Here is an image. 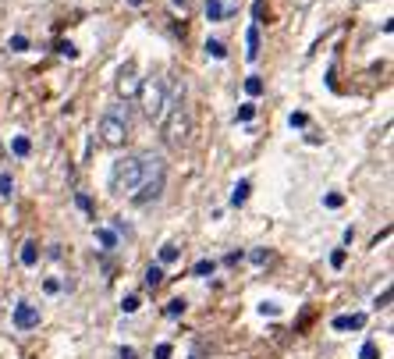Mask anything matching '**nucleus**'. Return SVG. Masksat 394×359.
I'll list each match as a JSON object with an SVG mask.
<instances>
[{
  "label": "nucleus",
  "mask_w": 394,
  "mask_h": 359,
  "mask_svg": "<svg viewBox=\"0 0 394 359\" xmlns=\"http://www.w3.org/2000/svg\"><path fill=\"white\" fill-rule=\"evenodd\" d=\"M8 50H15V54H26V50H29V40H26V36H11V40H8Z\"/></svg>",
  "instance_id": "obj_20"
},
{
  "label": "nucleus",
  "mask_w": 394,
  "mask_h": 359,
  "mask_svg": "<svg viewBox=\"0 0 394 359\" xmlns=\"http://www.w3.org/2000/svg\"><path fill=\"white\" fill-rule=\"evenodd\" d=\"M15 327H18V331H33V327H40V309L29 306V302H18V306H15Z\"/></svg>",
  "instance_id": "obj_6"
},
{
  "label": "nucleus",
  "mask_w": 394,
  "mask_h": 359,
  "mask_svg": "<svg viewBox=\"0 0 394 359\" xmlns=\"http://www.w3.org/2000/svg\"><path fill=\"white\" fill-rule=\"evenodd\" d=\"M121 309H125V313H139V295H128V299L121 302Z\"/></svg>",
  "instance_id": "obj_27"
},
{
  "label": "nucleus",
  "mask_w": 394,
  "mask_h": 359,
  "mask_svg": "<svg viewBox=\"0 0 394 359\" xmlns=\"http://www.w3.org/2000/svg\"><path fill=\"white\" fill-rule=\"evenodd\" d=\"M121 359H139V352L135 348H121Z\"/></svg>",
  "instance_id": "obj_35"
},
{
  "label": "nucleus",
  "mask_w": 394,
  "mask_h": 359,
  "mask_svg": "<svg viewBox=\"0 0 394 359\" xmlns=\"http://www.w3.org/2000/svg\"><path fill=\"white\" fill-rule=\"evenodd\" d=\"M57 54H61V57H72V61L79 57V50H75V43H61V47H57Z\"/></svg>",
  "instance_id": "obj_26"
},
{
  "label": "nucleus",
  "mask_w": 394,
  "mask_h": 359,
  "mask_svg": "<svg viewBox=\"0 0 394 359\" xmlns=\"http://www.w3.org/2000/svg\"><path fill=\"white\" fill-rule=\"evenodd\" d=\"M245 47H249V50H245V57H249V61H256V57H259V26H256V22H252V26H249V33H245Z\"/></svg>",
  "instance_id": "obj_9"
},
{
  "label": "nucleus",
  "mask_w": 394,
  "mask_h": 359,
  "mask_svg": "<svg viewBox=\"0 0 394 359\" xmlns=\"http://www.w3.org/2000/svg\"><path fill=\"white\" fill-rule=\"evenodd\" d=\"M252 118H256V107H252V104H242V107H238V121H252Z\"/></svg>",
  "instance_id": "obj_24"
},
{
  "label": "nucleus",
  "mask_w": 394,
  "mask_h": 359,
  "mask_svg": "<svg viewBox=\"0 0 394 359\" xmlns=\"http://www.w3.org/2000/svg\"><path fill=\"white\" fill-rule=\"evenodd\" d=\"M185 306H188V302H185V299H171V302H167V309H164V313H167V316H181V313H185Z\"/></svg>",
  "instance_id": "obj_22"
},
{
  "label": "nucleus",
  "mask_w": 394,
  "mask_h": 359,
  "mask_svg": "<svg viewBox=\"0 0 394 359\" xmlns=\"http://www.w3.org/2000/svg\"><path fill=\"white\" fill-rule=\"evenodd\" d=\"M259 313H263V316H277V313H281V309H277V306H274V302H263V306H259Z\"/></svg>",
  "instance_id": "obj_30"
},
{
  "label": "nucleus",
  "mask_w": 394,
  "mask_h": 359,
  "mask_svg": "<svg viewBox=\"0 0 394 359\" xmlns=\"http://www.w3.org/2000/svg\"><path fill=\"white\" fill-rule=\"evenodd\" d=\"M164 175V160L157 153H125L121 160H114L111 167V192L118 196H135L150 178Z\"/></svg>",
  "instance_id": "obj_1"
},
{
  "label": "nucleus",
  "mask_w": 394,
  "mask_h": 359,
  "mask_svg": "<svg viewBox=\"0 0 394 359\" xmlns=\"http://www.w3.org/2000/svg\"><path fill=\"white\" fill-rule=\"evenodd\" d=\"M249 192H252V182H245V178H242V182L231 189V206H242V203L249 199Z\"/></svg>",
  "instance_id": "obj_10"
},
{
  "label": "nucleus",
  "mask_w": 394,
  "mask_h": 359,
  "mask_svg": "<svg viewBox=\"0 0 394 359\" xmlns=\"http://www.w3.org/2000/svg\"><path fill=\"white\" fill-rule=\"evenodd\" d=\"M171 4H174V8H181V11H185V8H188V0H171Z\"/></svg>",
  "instance_id": "obj_36"
},
{
  "label": "nucleus",
  "mask_w": 394,
  "mask_h": 359,
  "mask_svg": "<svg viewBox=\"0 0 394 359\" xmlns=\"http://www.w3.org/2000/svg\"><path fill=\"white\" fill-rule=\"evenodd\" d=\"M245 93H249V96H259V93H263V79H259V75H249V79H245Z\"/></svg>",
  "instance_id": "obj_19"
},
{
  "label": "nucleus",
  "mask_w": 394,
  "mask_h": 359,
  "mask_svg": "<svg viewBox=\"0 0 394 359\" xmlns=\"http://www.w3.org/2000/svg\"><path fill=\"white\" fill-rule=\"evenodd\" d=\"M146 285H150V288H160V285H164V267H160V263H153V267L146 270Z\"/></svg>",
  "instance_id": "obj_16"
},
{
  "label": "nucleus",
  "mask_w": 394,
  "mask_h": 359,
  "mask_svg": "<svg viewBox=\"0 0 394 359\" xmlns=\"http://www.w3.org/2000/svg\"><path fill=\"white\" fill-rule=\"evenodd\" d=\"M43 288H47V292H50V295H54V292H61V285H57V281H54V277H50V281H43Z\"/></svg>",
  "instance_id": "obj_34"
},
{
  "label": "nucleus",
  "mask_w": 394,
  "mask_h": 359,
  "mask_svg": "<svg viewBox=\"0 0 394 359\" xmlns=\"http://www.w3.org/2000/svg\"><path fill=\"white\" fill-rule=\"evenodd\" d=\"M359 359H380V352H376V341H366V345L359 348Z\"/></svg>",
  "instance_id": "obj_23"
},
{
  "label": "nucleus",
  "mask_w": 394,
  "mask_h": 359,
  "mask_svg": "<svg viewBox=\"0 0 394 359\" xmlns=\"http://www.w3.org/2000/svg\"><path fill=\"white\" fill-rule=\"evenodd\" d=\"M22 263H26V267H36V263H40V245H36V242H26V245H22Z\"/></svg>",
  "instance_id": "obj_11"
},
{
  "label": "nucleus",
  "mask_w": 394,
  "mask_h": 359,
  "mask_svg": "<svg viewBox=\"0 0 394 359\" xmlns=\"http://www.w3.org/2000/svg\"><path fill=\"white\" fill-rule=\"evenodd\" d=\"M362 324H366V313H341V316L330 320L334 331H359Z\"/></svg>",
  "instance_id": "obj_8"
},
{
  "label": "nucleus",
  "mask_w": 394,
  "mask_h": 359,
  "mask_svg": "<svg viewBox=\"0 0 394 359\" xmlns=\"http://www.w3.org/2000/svg\"><path fill=\"white\" fill-rule=\"evenodd\" d=\"M224 15H227V8L220 4V0H206V18H210V22H220Z\"/></svg>",
  "instance_id": "obj_13"
},
{
  "label": "nucleus",
  "mask_w": 394,
  "mask_h": 359,
  "mask_svg": "<svg viewBox=\"0 0 394 359\" xmlns=\"http://www.w3.org/2000/svg\"><path fill=\"white\" fill-rule=\"evenodd\" d=\"M323 203H327V206H330V210H337V206H341V203H344V196H341V192H330V196H327V199H323Z\"/></svg>",
  "instance_id": "obj_28"
},
{
  "label": "nucleus",
  "mask_w": 394,
  "mask_h": 359,
  "mask_svg": "<svg viewBox=\"0 0 394 359\" xmlns=\"http://www.w3.org/2000/svg\"><path fill=\"white\" fill-rule=\"evenodd\" d=\"M291 125H295V128H305V125H309V118L298 111V114H291Z\"/></svg>",
  "instance_id": "obj_29"
},
{
  "label": "nucleus",
  "mask_w": 394,
  "mask_h": 359,
  "mask_svg": "<svg viewBox=\"0 0 394 359\" xmlns=\"http://www.w3.org/2000/svg\"><path fill=\"white\" fill-rule=\"evenodd\" d=\"M213 267H217L213 260H199V263L192 267V274H196V277H206V274H213Z\"/></svg>",
  "instance_id": "obj_21"
},
{
  "label": "nucleus",
  "mask_w": 394,
  "mask_h": 359,
  "mask_svg": "<svg viewBox=\"0 0 394 359\" xmlns=\"http://www.w3.org/2000/svg\"><path fill=\"white\" fill-rule=\"evenodd\" d=\"M96 242H100L103 249H118V235H114L111 228H96Z\"/></svg>",
  "instance_id": "obj_12"
},
{
  "label": "nucleus",
  "mask_w": 394,
  "mask_h": 359,
  "mask_svg": "<svg viewBox=\"0 0 394 359\" xmlns=\"http://www.w3.org/2000/svg\"><path fill=\"white\" fill-rule=\"evenodd\" d=\"M164 143L167 146H185L188 143V136H192V121H188V111H185V104L178 100V104H171V111L164 114Z\"/></svg>",
  "instance_id": "obj_4"
},
{
  "label": "nucleus",
  "mask_w": 394,
  "mask_h": 359,
  "mask_svg": "<svg viewBox=\"0 0 394 359\" xmlns=\"http://www.w3.org/2000/svg\"><path fill=\"white\" fill-rule=\"evenodd\" d=\"M206 54H210L213 61H224V57H227V47H224L220 40H206Z\"/></svg>",
  "instance_id": "obj_14"
},
{
  "label": "nucleus",
  "mask_w": 394,
  "mask_h": 359,
  "mask_svg": "<svg viewBox=\"0 0 394 359\" xmlns=\"http://www.w3.org/2000/svg\"><path fill=\"white\" fill-rule=\"evenodd\" d=\"M266 260H270V253H263V249L252 253V263H266Z\"/></svg>",
  "instance_id": "obj_33"
},
{
  "label": "nucleus",
  "mask_w": 394,
  "mask_h": 359,
  "mask_svg": "<svg viewBox=\"0 0 394 359\" xmlns=\"http://www.w3.org/2000/svg\"><path fill=\"white\" fill-rule=\"evenodd\" d=\"M118 96H125V100H132V96H139V68H135V61H125L121 68H118Z\"/></svg>",
  "instance_id": "obj_5"
},
{
  "label": "nucleus",
  "mask_w": 394,
  "mask_h": 359,
  "mask_svg": "<svg viewBox=\"0 0 394 359\" xmlns=\"http://www.w3.org/2000/svg\"><path fill=\"white\" fill-rule=\"evenodd\" d=\"M128 128H132L128 107H125V104H114V107H107L103 118H100V143L111 146V150H121V146L128 143Z\"/></svg>",
  "instance_id": "obj_2"
},
{
  "label": "nucleus",
  "mask_w": 394,
  "mask_h": 359,
  "mask_svg": "<svg viewBox=\"0 0 394 359\" xmlns=\"http://www.w3.org/2000/svg\"><path fill=\"white\" fill-rule=\"evenodd\" d=\"M75 203H79L82 210H93V203H89V196H86V192H79V196H75Z\"/></svg>",
  "instance_id": "obj_31"
},
{
  "label": "nucleus",
  "mask_w": 394,
  "mask_h": 359,
  "mask_svg": "<svg viewBox=\"0 0 394 359\" xmlns=\"http://www.w3.org/2000/svg\"><path fill=\"white\" fill-rule=\"evenodd\" d=\"M139 96H142V114H146L150 121H164V114H167V107H171V100H167V82H164L160 75H153L150 82L139 86Z\"/></svg>",
  "instance_id": "obj_3"
},
{
  "label": "nucleus",
  "mask_w": 394,
  "mask_h": 359,
  "mask_svg": "<svg viewBox=\"0 0 394 359\" xmlns=\"http://www.w3.org/2000/svg\"><path fill=\"white\" fill-rule=\"evenodd\" d=\"M15 196V178L4 171V175H0V199H11Z\"/></svg>",
  "instance_id": "obj_17"
},
{
  "label": "nucleus",
  "mask_w": 394,
  "mask_h": 359,
  "mask_svg": "<svg viewBox=\"0 0 394 359\" xmlns=\"http://www.w3.org/2000/svg\"><path fill=\"white\" fill-rule=\"evenodd\" d=\"M344 260H348V253H344V249H334V253H330V267H334V270H337V267H344Z\"/></svg>",
  "instance_id": "obj_25"
},
{
  "label": "nucleus",
  "mask_w": 394,
  "mask_h": 359,
  "mask_svg": "<svg viewBox=\"0 0 394 359\" xmlns=\"http://www.w3.org/2000/svg\"><path fill=\"white\" fill-rule=\"evenodd\" d=\"M160 192H164V175H157V178H150L135 196H132V203H139V206H146V203H153V199H160Z\"/></svg>",
  "instance_id": "obj_7"
},
{
  "label": "nucleus",
  "mask_w": 394,
  "mask_h": 359,
  "mask_svg": "<svg viewBox=\"0 0 394 359\" xmlns=\"http://www.w3.org/2000/svg\"><path fill=\"white\" fill-rule=\"evenodd\" d=\"M11 150H15L18 157H29V153H33V143H29L26 136H15V143H11Z\"/></svg>",
  "instance_id": "obj_18"
},
{
  "label": "nucleus",
  "mask_w": 394,
  "mask_h": 359,
  "mask_svg": "<svg viewBox=\"0 0 394 359\" xmlns=\"http://www.w3.org/2000/svg\"><path fill=\"white\" fill-rule=\"evenodd\" d=\"M171 352H174L171 345H157V359H171Z\"/></svg>",
  "instance_id": "obj_32"
},
{
  "label": "nucleus",
  "mask_w": 394,
  "mask_h": 359,
  "mask_svg": "<svg viewBox=\"0 0 394 359\" xmlns=\"http://www.w3.org/2000/svg\"><path fill=\"white\" fill-rule=\"evenodd\" d=\"M178 256H181V249H178L174 242H167V245L160 249V267H167V263H174Z\"/></svg>",
  "instance_id": "obj_15"
}]
</instances>
